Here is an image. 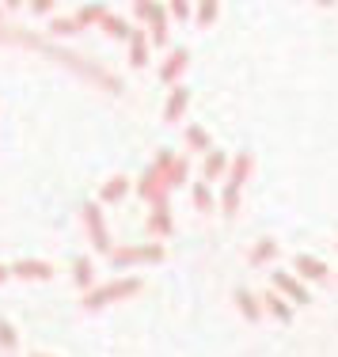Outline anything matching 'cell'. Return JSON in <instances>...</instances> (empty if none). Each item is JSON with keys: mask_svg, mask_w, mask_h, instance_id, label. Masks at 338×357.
Masks as SVG:
<instances>
[{"mask_svg": "<svg viewBox=\"0 0 338 357\" xmlns=\"http://www.w3.org/2000/svg\"><path fill=\"white\" fill-rule=\"evenodd\" d=\"M141 289V278H122V282H111L103 289H88V296H84V308H103V304L118 301V296H130Z\"/></svg>", "mask_w": 338, "mask_h": 357, "instance_id": "cell-1", "label": "cell"}, {"mask_svg": "<svg viewBox=\"0 0 338 357\" xmlns=\"http://www.w3.org/2000/svg\"><path fill=\"white\" fill-rule=\"evenodd\" d=\"M160 255L164 251L156 243H148V248H118V251H111V262L114 266H130V262H156Z\"/></svg>", "mask_w": 338, "mask_h": 357, "instance_id": "cell-2", "label": "cell"}, {"mask_svg": "<svg viewBox=\"0 0 338 357\" xmlns=\"http://www.w3.org/2000/svg\"><path fill=\"white\" fill-rule=\"evenodd\" d=\"M84 225H88L91 243H95L99 251H111V236H107V228H103V213H99V206H84Z\"/></svg>", "mask_w": 338, "mask_h": 357, "instance_id": "cell-3", "label": "cell"}, {"mask_svg": "<svg viewBox=\"0 0 338 357\" xmlns=\"http://www.w3.org/2000/svg\"><path fill=\"white\" fill-rule=\"evenodd\" d=\"M12 274L15 278H35V282H49L54 278V266L49 262H42V259H20V262H12Z\"/></svg>", "mask_w": 338, "mask_h": 357, "instance_id": "cell-4", "label": "cell"}, {"mask_svg": "<svg viewBox=\"0 0 338 357\" xmlns=\"http://www.w3.org/2000/svg\"><path fill=\"white\" fill-rule=\"evenodd\" d=\"M183 69H187V50H175V54H171V61H167L164 65V69H160V80H175V76H179Z\"/></svg>", "mask_w": 338, "mask_h": 357, "instance_id": "cell-5", "label": "cell"}, {"mask_svg": "<svg viewBox=\"0 0 338 357\" xmlns=\"http://www.w3.org/2000/svg\"><path fill=\"white\" fill-rule=\"evenodd\" d=\"M187 99H190V91H187V88H175V96L167 99V107H164V118H167V122H175V118L183 114V107H187Z\"/></svg>", "mask_w": 338, "mask_h": 357, "instance_id": "cell-6", "label": "cell"}, {"mask_svg": "<svg viewBox=\"0 0 338 357\" xmlns=\"http://www.w3.org/2000/svg\"><path fill=\"white\" fill-rule=\"evenodd\" d=\"M148 61V46H145V35L141 31H133V38H130V65H145Z\"/></svg>", "mask_w": 338, "mask_h": 357, "instance_id": "cell-7", "label": "cell"}, {"mask_svg": "<svg viewBox=\"0 0 338 357\" xmlns=\"http://www.w3.org/2000/svg\"><path fill=\"white\" fill-rule=\"evenodd\" d=\"M297 266H300V274H304V278H323V274H327V266H323L319 259H312V255H300Z\"/></svg>", "mask_w": 338, "mask_h": 357, "instance_id": "cell-8", "label": "cell"}, {"mask_svg": "<svg viewBox=\"0 0 338 357\" xmlns=\"http://www.w3.org/2000/svg\"><path fill=\"white\" fill-rule=\"evenodd\" d=\"M236 304H240V312H243V316H247L251 323L259 319V304H255V296H251L247 289H240V293H236Z\"/></svg>", "mask_w": 338, "mask_h": 357, "instance_id": "cell-9", "label": "cell"}, {"mask_svg": "<svg viewBox=\"0 0 338 357\" xmlns=\"http://www.w3.org/2000/svg\"><path fill=\"white\" fill-rule=\"evenodd\" d=\"M125 190H130V183H125V178L118 175V178H111V183L103 186V194H99V198H103V202H118V198H122Z\"/></svg>", "mask_w": 338, "mask_h": 357, "instance_id": "cell-10", "label": "cell"}, {"mask_svg": "<svg viewBox=\"0 0 338 357\" xmlns=\"http://www.w3.org/2000/svg\"><path fill=\"white\" fill-rule=\"evenodd\" d=\"M72 278H76V285L88 289L91 285V259H84V255H80V259L72 262Z\"/></svg>", "mask_w": 338, "mask_h": 357, "instance_id": "cell-11", "label": "cell"}, {"mask_svg": "<svg viewBox=\"0 0 338 357\" xmlns=\"http://www.w3.org/2000/svg\"><path fill=\"white\" fill-rule=\"evenodd\" d=\"M95 20H107V8H99V4H84L80 12H76V23H95Z\"/></svg>", "mask_w": 338, "mask_h": 357, "instance_id": "cell-12", "label": "cell"}, {"mask_svg": "<svg viewBox=\"0 0 338 357\" xmlns=\"http://www.w3.org/2000/svg\"><path fill=\"white\" fill-rule=\"evenodd\" d=\"M274 282H277V289H285V293H293V296H297V301L304 304V301H308V293H304V289L297 285V282H293V278L289 274H274Z\"/></svg>", "mask_w": 338, "mask_h": 357, "instance_id": "cell-13", "label": "cell"}, {"mask_svg": "<svg viewBox=\"0 0 338 357\" xmlns=\"http://www.w3.org/2000/svg\"><path fill=\"white\" fill-rule=\"evenodd\" d=\"M15 342H20V338H15V327H12L8 319H0V350L12 354V350H15Z\"/></svg>", "mask_w": 338, "mask_h": 357, "instance_id": "cell-14", "label": "cell"}, {"mask_svg": "<svg viewBox=\"0 0 338 357\" xmlns=\"http://www.w3.org/2000/svg\"><path fill=\"white\" fill-rule=\"evenodd\" d=\"M148 228H152V232H156V236H164V232H171V217H167V213H164V206H160V209H156V213H152V220H148Z\"/></svg>", "mask_w": 338, "mask_h": 357, "instance_id": "cell-15", "label": "cell"}, {"mask_svg": "<svg viewBox=\"0 0 338 357\" xmlns=\"http://www.w3.org/2000/svg\"><path fill=\"white\" fill-rule=\"evenodd\" d=\"M103 27H107V31H111V35H114V38H133V31H130V27H125V23H122V20H118V15H107V20H103Z\"/></svg>", "mask_w": 338, "mask_h": 357, "instance_id": "cell-16", "label": "cell"}, {"mask_svg": "<svg viewBox=\"0 0 338 357\" xmlns=\"http://www.w3.org/2000/svg\"><path fill=\"white\" fill-rule=\"evenodd\" d=\"M187 141L194 144V149H209V137H206V130H198V126H190V130H187Z\"/></svg>", "mask_w": 338, "mask_h": 357, "instance_id": "cell-17", "label": "cell"}, {"mask_svg": "<svg viewBox=\"0 0 338 357\" xmlns=\"http://www.w3.org/2000/svg\"><path fill=\"white\" fill-rule=\"evenodd\" d=\"M49 31H54V35H72V31H80V23H76V20H54V23H49Z\"/></svg>", "mask_w": 338, "mask_h": 357, "instance_id": "cell-18", "label": "cell"}, {"mask_svg": "<svg viewBox=\"0 0 338 357\" xmlns=\"http://www.w3.org/2000/svg\"><path fill=\"white\" fill-rule=\"evenodd\" d=\"M221 167H224V152H213V156H209V160H206V175H209V178H213L217 172H221Z\"/></svg>", "mask_w": 338, "mask_h": 357, "instance_id": "cell-19", "label": "cell"}, {"mask_svg": "<svg viewBox=\"0 0 338 357\" xmlns=\"http://www.w3.org/2000/svg\"><path fill=\"white\" fill-rule=\"evenodd\" d=\"M274 251H277V243H274V240H266V243H259V248L251 251V259H255V262H259V259H270Z\"/></svg>", "mask_w": 338, "mask_h": 357, "instance_id": "cell-20", "label": "cell"}, {"mask_svg": "<svg viewBox=\"0 0 338 357\" xmlns=\"http://www.w3.org/2000/svg\"><path fill=\"white\" fill-rule=\"evenodd\" d=\"M270 308H274V316H277V319H285V323H289V319H293V312H289V308H285V304H282V301H277V296H270Z\"/></svg>", "mask_w": 338, "mask_h": 357, "instance_id": "cell-21", "label": "cell"}, {"mask_svg": "<svg viewBox=\"0 0 338 357\" xmlns=\"http://www.w3.org/2000/svg\"><path fill=\"white\" fill-rule=\"evenodd\" d=\"M194 202H198L201 209H209V206H213V198H209V190H206V186H194Z\"/></svg>", "mask_w": 338, "mask_h": 357, "instance_id": "cell-22", "label": "cell"}, {"mask_svg": "<svg viewBox=\"0 0 338 357\" xmlns=\"http://www.w3.org/2000/svg\"><path fill=\"white\" fill-rule=\"evenodd\" d=\"M183 178H187V164H183V160H175V164H171V186L183 183Z\"/></svg>", "mask_w": 338, "mask_h": 357, "instance_id": "cell-23", "label": "cell"}, {"mask_svg": "<svg viewBox=\"0 0 338 357\" xmlns=\"http://www.w3.org/2000/svg\"><path fill=\"white\" fill-rule=\"evenodd\" d=\"M213 15H217V8H213V4H201V8H198V20H201V23H209Z\"/></svg>", "mask_w": 338, "mask_h": 357, "instance_id": "cell-24", "label": "cell"}, {"mask_svg": "<svg viewBox=\"0 0 338 357\" xmlns=\"http://www.w3.org/2000/svg\"><path fill=\"white\" fill-rule=\"evenodd\" d=\"M171 15H179V20H187V15H190V8H187V4H171Z\"/></svg>", "mask_w": 338, "mask_h": 357, "instance_id": "cell-25", "label": "cell"}, {"mask_svg": "<svg viewBox=\"0 0 338 357\" xmlns=\"http://www.w3.org/2000/svg\"><path fill=\"white\" fill-rule=\"evenodd\" d=\"M8 278H12V266H0V285H4Z\"/></svg>", "mask_w": 338, "mask_h": 357, "instance_id": "cell-26", "label": "cell"}, {"mask_svg": "<svg viewBox=\"0 0 338 357\" xmlns=\"http://www.w3.org/2000/svg\"><path fill=\"white\" fill-rule=\"evenodd\" d=\"M31 357H49V354H31Z\"/></svg>", "mask_w": 338, "mask_h": 357, "instance_id": "cell-27", "label": "cell"}]
</instances>
